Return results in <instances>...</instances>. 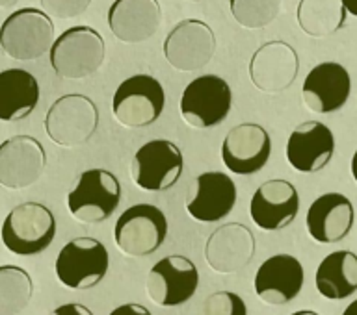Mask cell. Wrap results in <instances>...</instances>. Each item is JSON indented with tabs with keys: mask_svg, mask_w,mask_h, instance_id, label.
Masks as SVG:
<instances>
[{
	"mask_svg": "<svg viewBox=\"0 0 357 315\" xmlns=\"http://www.w3.org/2000/svg\"><path fill=\"white\" fill-rule=\"evenodd\" d=\"M292 315H320V314H317V312H312V310H300Z\"/></svg>",
	"mask_w": 357,
	"mask_h": 315,
	"instance_id": "cell-37",
	"label": "cell"
},
{
	"mask_svg": "<svg viewBox=\"0 0 357 315\" xmlns=\"http://www.w3.org/2000/svg\"><path fill=\"white\" fill-rule=\"evenodd\" d=\"M255 256V238L248 227L240 223H227L208 236L205 245V260L212 271L233 275L244 269Z\"/></svg>",
	"mask_w": 357,
	"mask_h": 315,
	"instance_id": "cell-17",
	"label": "cell"
},
{
	"mask_svg": "<svg viewBox=\"0 0 357 315\" xmlns=\"http://www.w3.org/2000/svg\"><path fill=\"white\" fill-rule=\"evenodd\" d=\"M32 295V277L22 267L0 266V315L21 314Z\"/></svg>",
	"mask_w": 357,
	"mask_h": 315,
	"instance_id": "cell-27",
	"label": "cell"
},
{
	"mask_svg": "<svg viewBox=\"0 0 357 315\" xmlns=\"http://www.w3.org/2000/svg\"><path fill=\"white\" fill-rule=\"evenodd\" d=\"M106 56L105 39L91 26H73L50 47V65L60 78L80 80L99 71Z\"/></svg>",
	"mask_w": 357,
	"mask_h": 315,
	"instance_id": "cell-1",
	"label": "cell"
},
{
	"mask_svg": "<svg viewBox=\"0 0 357 315\" xmlns=\"http://www.w3.org/2000/svg\"><path fill=\"white\" fill-rule=\"evenodd\" d=\"M162 22L158 0H116L108 10V26L119 41L144 43L153 38Z\"/></svg>",
	"mask_w": 357,
	"mask_h": 315,
	"instance_id": "cell-23",
	"label": "cell"
},
{
	"mask_svg": "<svg viewBox=\"0 0 357 315\" xmlns=\"http://www.w3.org/2000/svg\"><path fill=\"white\" fill-rule=\"evenodd\" d=\"M0 236L6 249L13 255H39L54 241V213L41 202H22L6 216Z\"/></svg>",
	"mask_w": 357,
	"mask_h": 315,
	"instance_id": "cell-2",
	"label": "cell"
},
{
	"mask_svg": "<svg viewBox=\"0 0 357 315\" xmlns=\"http://www.w3.org/2000/svg\"><path fill=\"white\" fill-rule=\"evenodd\" d=\"M49 315H93V312L86 308V306L78 305V302H69V305L58 306Z\"/></svg>",
	"mask_w": 357,
	"mask_h": 315,
	"instance_id": "cell-31",
	"label": "cell"
},
{
	"mask_svg": "<svg viewBox=\"0 0 357 315\" xmlns=\"http://www.w3.org/2000/svg\"><path fill=\"white\" fill-rule=\"evenodd\" d=\"M300 211V195L287 180L273 178L257 188L250 204V216L257 227L278 232L294 223Z\"/></svg>",
	"mask_w": 357,
	"mask_h": 315,
	"instance_id": "cell-16",
	"label": "cell"
},
{
	"mask_svg": "<svg viewBox=\"0 0 357 315\" xmlns=\"http://www.w3.org/2000/svg\"><path fill=\"white\" fill-rule=\"evenodd\" d=\"M166 106L162 83L151 74H134L119 83L114 93L112 110L119 124L144 128L158 121Z\"/></svg>",
	"mask_w": 357,
	"mask_h": 315,
	"instance_id": "cell-6",
	"label": "cell"
},
{
	"mask_svg": "<svg viewBox=\"0 0 357 315\" xmlns=\"http://www.w3.org/2000/svg\"><path fill=\"white\" fill-rule=\"evenodd\" d=\"M47 165L43 145L32 136H13L0 143V186L24 189L41 178Z\"/></svg>",
	"mask_w": 357,
	"mask_h": 315,
	"instance_id": "cell-13",
	"label": "cell"
},
{
	"mask_svg": "<svg viewBox=\"0 0 357 315\" xmlns=\"http://www.w3.org/2000/svg\"><path fill=\"white\" fill-rule=\"evenodd\" d=\"M199 286V273L186 256H166L151 267L145 291L155 305L175 308L188 302Z\"/></svg>",
	"mask_w": 357,
	"mask_h": 315,
	"instance_id": "cell-11",
	"label": "cell"
},
{
	"mask_svg": "<svg viewBox=\"0 0 357 315\" xmlns=\"http://www.w3.org/2000/svg\"><path fill=\"white\" fill-rule=\"evenodd\" d=\"M167 236V219L153 204H134L119 216L114 241L125 256H149L160 249Z\"/></svg>",
	"mask_w": 357,
	"mask_h": 315,
	"instance_id": "cell-8",
	"label": "cell"
},
{
	"mask_svg": "<svg viewBox=\"0 0 357 315\" xmlns=\"http://www.w3.org/2000/svg\"><path fill=\"white\" fill-rule=\"evenodd\" d=\"M19 0H0V10H8V8H13Z\"/></svg>",
	"mask_w": 357,
	"mask_h": 315,
	"instance_id": "cell-36",
	"label": "cell"
},
{
	"mask_svg": "<svg viewBox=\"0 0 357 315\" xmlns=\"http://www.w3.org/2000/svg\"><path fill=\"white\" fill-rule=\"evenodd\" d=\"M236 204V186L220 171L203 172L195 180V189L186 199L190 217L201 223H218L227 217Z\"/></svg>",
	"mask_w": 357,
	"mask_h": 315,
	"instance_id": "cell-22",
	"label": "cell"
},
{
	"mask_svg": "<svg viewBox=\"0 0 357 315\" xmlns=\"http://www.w3.org/2000/svg\"><path fill=\"white\" fill-rule=\"evenodd\" d=\"M121 200V184L106 169H88L67 197L71 216L80 223L97 225L110 219Z\"/></svg>",
	"mask_w": 357,
	"mask_h": 315,
	"instance_id": "cell-7",
	"label": "cell"
},
{
	"mask_svg": "<svg viewBox=\"0 0 357 315\" xmlns=\"http://www.w3.org/2000/svg\"><path fill=\"white\" fill-rule=\"evenodd\" d=\"M342 4H344V8L348 13H351L354 17H357V0H342Z\"/></svg>",
	"mask_w": 357,
	"mask_h": 315,
	"instance_id": "cell-33",
	"label": "cell"
},
{
	"mask_svg": "<svg viewBox=\"0 0 357 315\" xmlns=\"http://www.w3.org/2000/svg\"><path fill=\"white\" fill-rule=\"evenodd\" d=\"M188 2H203V0H188Z\"/></svg>",
	"mask_w": 357,
	"mask_h": 315,
	"instance_id": "cell-38",
	"label": "cell"
},
{
	"mask_svg": "<svg viewBox=\"0 0 357 315\" xmlns=\"http://www.w3.org/2000/svg\"><path fill=\"white\" fill-rule=\"evenodd\" d=\"M233 93L229 83L216 74H203L186 86L181 97V115L190 127H216L229 115Z\"/></svg>",
	"mask_w": 357,
	"mask_h": 315,
	"instance_id": "cell-9",
	"label": "cell"
},
{
	"mask_svg": "<svg viewBox=\"0 0 357 315\" xmlns=\"http://www.w3.org/2000/svg\"><path fill=\"white\" fill-rule=\"evenodd\" d=\"M318 293L324 299L342 300L357 291V255L335 250L320 261L314 277Z\"/></svg>",
	"mask_w": 357,
	"mask_h": 315,
	"instance_id": "cell-25",
	"label": "cell"
},
{
	"mask_svg": "<svg viewBox=\"0 0 357 315\" xmlns=\"http://www.w3.org/2000/svg\"><path fill=\"white\" fill-rule=\"evenodd\" d=\"M216 52V35L206 22L199 19H184L173 26L164 41L167 63L183 72L203 69L211 63Z\"/></svg>",
	"mask_w": 357,
	"mask_h": 315,
	"instance_id": "cell-12",
	"label": "cell"
},
{
	"mask_svg": "<svg viewBox=\"0 0 357 315\" xmlns=\"http://www.w3.org/2000/svg\"><path fill=\"white\" fill-rule=\"evenodd\" d=\"M184 158L177 145L167 139H153L136 150L132 180L145 191H167L183 175Z\"/></svg>",
	"mask_w": 357,
	"mask_h": 315,
	"instance_id": "cell-10",
	"label": "cell"
},
{
	"mask_svg": "<svg viewBox=\"0 0 357 315\" xmlns=\"http://www.w3.org/2000/svg\"><path fill=\"white\" fill-rule=\"evenodd\" d=\"M110 315H153L145 306L142 305H132V302H128V305H121L117 306L116 310H112Z\"/></svg>",
	"mask_w": 357,
	"mask_h": 315,
	"instance_id": "cell-32",
	"label": "cell"
},
{
	"mask_svg": "<svg viewBox=\"0 0 357 315\" xmlns=\"http://www.w3.org/2000/svg\"><path fill=\"white\" fill-rule=\"evenodd\" d=\"M301 91L309 110L317 113H333L350 99L351 78L340 63L324 61L307 72Z\"/></svg>",
	"mask_w": 357,
	"mask_h": 315,
	"instance_id": "cell-19",
	"label": "cell"
},
{
	"mask_svg": "<svg viewBox=\"0 0 357 315\" xmlns=\"http://www.w3.org/2000/svg\"><path fill=\"white\" fill-rule=\"evenodd\" d=\"M354 219L356 211L348 197L342 193L320 195L307 210V232L317 243H339L351 232Z\"/></svg>",
	"mask_w": 357,
	"mask_h": 315,
	"instance_id": "cell-20",
	"label": "cell"
},
{
	"mask_svg": "<svg viewBox=\"0 0 357 315\" xmlns=\"http://www.w3.org/2000/svg\"><path fill=\"white\" fill-rule=\"evenodd\" d=\"M300 71L296 50L284 41H268L253 52L250 78L262 93H283L294 83Z\"/></svg>",
	"mask_w": 357,
	"mask_h": 315,
	"instance_id": "cell-14",
	"label": "cell"
},
{
	"mask_svg": "<svg viewBox=\"0 0 357 315\" xmlns=\"http://www.w3.org/2000/svg\"><path fill=\"white\" fill-rule=\"evenodd\" d=\"M39 102V83L32 72L8 69L0 72V121H22Z\"/></svg>",
	"mask_w": 357,
	"mask_h": 315,
	"instance_id": "cell-24",
	"label": "cell"
},
{
	"mask_svg": "<svg viewBox=\"0 0 357 315\" xmlns=\"http://www.w3.org/2000/svg\"><path fill=\"white\" fill-rule=\"evenodd\" d=\"M346 13L342 0H300L296 19L307 35L328 38L344 26Z\"/></svg>",
	"mask_w": 357,
	"mask_h": 315,
	"instance_id": "cell-26",
	"label": "cell"
},
{
	"mask_svg": "<svg viewBox=\"0 0 357 315\" xmlns=\"http://www.w3.org/2000/svg\"><path fill=\"white\" fill-rule=\"evenodd\" d=\"M110 266L108 250L99 239L75 238L56 258V277L66 288L86 291L105 280Z\"/></svg>",
	"mask_w": 357,
	"mask_h": 315,
	"instance_id": "cell-4",
	"label": "cell"
},
{
	"mask_svg": "<svg viewBox=\"0 0 357 315\" xmlns=\"http://www.w3.org/2000/svg\"><path fill=\"white\" fill-rule=\"evenodd\" d=\"M272 154V139L264 127L242 122L229 130L222 145V160L234 175H253L266 165Z\"/></svg>",
	"mask_w": 357,
	"mask_h": 315,
	"instance_id": "cell-15",
	"label": "cell"
},
{
	"mask_svg": "<svg viewBox=\"0 0 357 315\" xmlns=\"http://www.w3.org/2000/svg\"><path fill=\"white\" fill-rule=\"evenodd\" d=\"M99 127V110L86 95H63L45 115V130L60 147H77L93 138Z\"/></svg>",
	"mask_w": 357,
	"mask_h": 315,
	"instance_id": "cell-5",
	"label": "cell"
},
{
	"mask_svg": "<svg viewBox=\"0 0 357 315\" xmlns=\"http://www.w3.org/2000/svg\"><path fill=\"white\" fill-rule=\"evenodd\" d=\"M342 315H357V299L346 306V310L342 312Z\"/></svg>",
	"mask_w": 357,
	"mask_h": 315,
	"instance_id": "cell-34",
	"label": "cell"
},
{
	"mask_svg": "<svg viewBox=\"0 0 357 315\" xmlns=\"http://www.w3.org/2000/svg\"><path fill=\"white\" fill-rule=\"evenodd\" d=\"M351 175H354V180L357 182V150L351 156Z\"/></svg>",
	"mask_w": 357,
	"mask_h": 315,
	"instance_id": "cell-35",
	"label": "cell"
},
{
	"mask_svg": "<svg viewBox=\"0 0 357 315\" xmlns=\"http://www.w3.org/2000/svg\"><path fill=\"white\" fill-rule=\"evenodd\" d=\"M305 282V271L298 258L275 255L262 261L255 275L257 297L270 306H283L300 295Z\"/></svg>",
	"mask_w": 357,
	"mask_h": 315,
	"instance_id": "cell-18",
	"label": "cell"
},
{
	"mask_svg": "<svg viewBox=\"0 0 357 315\" xmlns=\"http://www.w3.org/2000/svg\"><path fill=\"white\" fill-rule=\"evenodd\" d=\"M335 154V138L324 122L307 121L292 130L287 143V160L296 171L318 172Z\"/></svg>",
	"mask_w": 357,
	"mask_h": 315,
	"instance_id": "cell-21",
	"label": "cell"
},
{
	"mask_svg": "<svg viewBox=\"0 0 357 315\" xmlns=\"http://www.w3.org/2000/svg\"><path fill=\"white\" fill-rule=\"evenodd\" d=\"M229 8L240 26L259 30L275 21L281 0H229Z\"/></svg>",
	"mask_w": 357,
	"mask_h": 315,
	"instance_id": "cell-28",
	"label": "cell"
},
{
	"mask_svg": "<svg viewBox=\"0 0 357 315\" xmlns=\"http://www.w3.org/2000/svg\"><path fill=\"white\" fill-rule=\"evenodd\" d=\"M54 43V24L49 13L38 8H22L11 13L0 26V49L17 61H33Z\"/></svg>",
	"mask_w": 357,
	"mask_h": 315,
	"instance_id": "cell-3",
	"label": "cell"
},
{
	"mask_svg": "<svg viewBox=\"0 0 357 315\" xmlns=\"http://www.w3.org/2000/svg\"><path fill=\"white\" fill-rule=\"evenodd\" d=\"M197 315H248L244 299L233 291H216L208 295Z\"/></svg>",
	"mask_w": 357,
	"mask_h": 315,
	"instance_id": "cell-29",
	"label": "cell"
},
{
	"mask_svg": "<svg viewBox=\"0 0 357 315\" xmlns=\"http://www.w3.org/2000/svg\"><path fill=\"white\" fill-rule=\"evenodd\" d=\"M45 13L56 19H75L88 10L91 0H39Z\"/></svg>",
	"mask_w": 357,
	"mask_h": 315,
	"instance_id": "cell-30",
	"label": "cell"
}]
</instances>
